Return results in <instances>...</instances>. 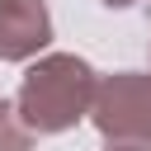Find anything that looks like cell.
Masks as SVG:
<instances>
[{"instance_id":"1","label":"cell","mask_w":151,"mask_h":151,"mask_svg":"<svg viewBox=\"0 0 151 151\" xmlns=\"http://www.w3.org/2000/svg\"><path fill=\"white\" fill-rule=\"evenodd\" d=\"M99 90V71L76 57V52H42L28 61L19 94H14V113L24 118V127L33 137H61L76 123L90 118Z\"/></svg>"},{"instance_id":"2","label":"cell","mask_w":151,"mask_h":151,"mask_svg":"<svg viewBox=\"0 0 151 151\" xmlns=\"http://www.w3.org/2000/svg\"><path fill=\"white\" fill-rule=\"evenodd\" d=\"M90 123L104 142H146L151 146V71L99 76Z\"/></svg>"},{"instance_id":"3","label":"cell","mask_w":151,"mask_h":151,"mask_svg":"<svg viewBox=\"0 0 151 151\" xmlns=\"http://www.w3.org/2000/svg\"><path fill=\"white\" fill-rule=\"evenodd\" d=\"M52 42L47 0H0V61H33Z\"/></svg>"},{"instance_id":"4","label":"cell","mask_w":151,"mask_h":151,"mask_svg":"<svg viewBox=\"0 0 151 151\" xmlns=\"http://www.w3.org/2000/svg\"><path fill=\"white\" fill-rule=\"evenodd\" d=\"M0 151H33V132L24 127L9 99H0Z\"/></svg>"},{"instance_id":"5","label":"cell","mask_w":151,"mask_h":151,"mask_svg":"<svg viewBox=\"0 0 151 151\" xmlns=\"http://www.w3.org/2000/svg\"><path fill=\"white\" fill-rule=\"evenodd\" d=\"M104 151H151V146H146V142H109Z\"/></svg>"},{"instance_id":"6","label":"cell","mask_w":151,"mask_h":151,"mask_svg":"<svg viewBox=\"0 0 151 151\" xmlns=\"http://www.w3.org/2000/svg\"><path fill=\"white\" fill-rule=\"evenodd\" d=\"M104 5H109V9H132L137 0H104Z\"/></svg>"}]
</instances>
